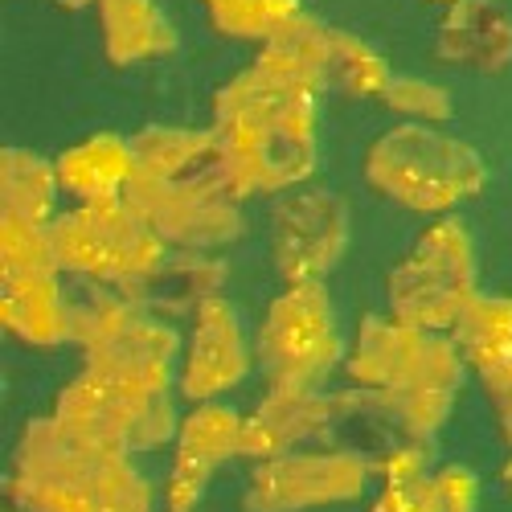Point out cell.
<instances>
[{"instance_id":"cell-1","label":"cell","mask_w":512,"mask_h":512,"mask_svg":"<svg viewBox=\"0 0 512 512\" xmlns=\"http://www.w3.org/2000/svg\"><path fill=\"white\" fill-rule=\"evenodd\" d=\"M136 168L127 205L160 234L185 246H213L242 230L234 209V181L213 132L152 127L132 140Z\"/></svg>"},{"instance_id":"cell-2","label":"cell","mask_w":512,"mask_h":512,"mask_svg":"<svg viewBox=\"0 0 512 512\" xmlns=\"http://www.w3.org/2000/svg\"><path fill=\"white\" fill-rule=\"evenodd\" d=\"M312 99L316 91L250 66L213 103V136L222 144L238 197L287 189L312 168Z\"/></svg>"},{"instance_id":"cell-3","label":"cell","mask_w":512,"mask_h":512,"mask_svg":"<svg viewBox=\"0 0 512 512\" xmlns=\"http://www.w3.org/2000/svg\"><path fill=\"white\" fill-rule=\"evenodd\" d=\"M365 177L410 209H447L484 185V164L467 144L410 123L369 148Z\"/></svg>"},{"instance_id":"cell-4","label":"cell","mask_w":512,"mask_h":512,"mask_svg":"<svg viewBox=\"0 0 512 512\" xmlns=\"http://www.w3.org/2000/svg\"><path fill=\"white\" fill-rule=\"evenodd\" d=\"M394 316L414 328H455L472 295V246L455 222L426 230L390 279Z\"/></svg>"},{"instance_id":"cell-5","label":"cell","mask_w":512,"mask_h":512,"mask_svg":"<svg viewBox=\"0 0 512 512\" xmlns=\"http://www.w3.org/2000/svg\"><path fill=\"white\" fill-rule=\"evenodd\" d=\"M58 263L99 279H144L160 267V234L127 201L82 205L54 230Z\"/></svg>"},{"instance_id":"cell-6","label":"cell","mask_w":512,"mask_h":512,"mask_svg":"<svg viewBox=\"0 0 512 512\" xmlns=\"http://www.w3.org/2000/svg\"><path fill=\"white\" fill-rule=\"evenodd\" d=\"M336 357L320 283H295L263 324V365L283 390H304Z\"/></svg>"},{"instance_id":"cell-7","label":"cell","mask_w":512,"mask_h":512,"mask_svg":"<svg viewBox=\"0 0 512 512\" xmlns=\"http://www.w3.org/2000/svg\"><path fill=\"white\" fill-rule=\"evenodd\" d=\"M345 246V205L324 193H295L275 213V254L291 283H316Z\"/></svg>"},{"instance_id":"cell-8","label":"cell","mask_w":512,"mask_h":512,"mask_svg":"<svg viewBox=\"0 0 512 512\" xmlns=\"http://www.w3.org/2000/svg\"><path fill=\"white\" fill-rule=\"evenodd\" d=\"M435 58L496 74L512 62V17L496 0H455L435 33Z\"/></svg>"},{"instance_id":"cell-9","label":"cell","mask_w":512,"mask_h":512,"mask_svg":"<svg viewBox=\"0 0 512 512\" xmlns=\"http://www.w3.org/2000/svg\"><path fill=\"white\" fill-rule=\"evenodd\" d=\"M455 336L467 361L484 373V386L512 439V300H472L455 324Z\"/></svg>"},{"instance_id":"cell-10","label":"cell","mask_w":512,"mask_h":512,"mask_svg":"<svg viewBox=\"0 0 512 512\" xmlns=\"http://www.w3.org/2000/svg\"><path fill=\"white\" fill-rule=\"evenodd\" d=\"M103 50L115 66L152 62L177 50V29L156 0H99Z\"/></svg>"},{"instance_id":"cell-11","label":"cell","mask_w":512,"mask_h":512,"mask_svg":"<svg viewBox=\"0 0 512 512\" xmlns=\"http://www.w3.org/2000/svg\"><path fill=\"white\" fill-rule=\"evenodd\" d=\"M246 369L242 357V336L238 324L230 316V308L222 300H205L201 304V320H197V345L185 369V390L189 394H213L226 390L230 381H238Z\"/></svg>"},{"instance_id":"cell-12","label":"cell","mask_w":512,"mask_h":512,"mask_svg":"<svg viewBox=\"0 0 512 512\" xmlns=\"http://www.w3.org/2000/svg\"><path fill=\"white\" fill-rule=\"evenodd\" d=\"M132 168H136L132 144H123L119 136H95L62 156L58 181L66 189H74L87 205H103V201H119V193H127Z\"/></svg>"},{"instance_id":"cell-13","label":"cell","mask_w":512,"mask_h":512,"mask_svg":"<svg viewBox=\"0 0 512 512\" xmlns=\"http://www.w3.org/2000/svg\"><path fill=\"white\" fill-rule=\"evenodd\" d=\"M328 41L332 29L308 13L291 17L275 37L263 41V54L254 66H263L287 82H300L308 91L328 87Z\"/></svg>"},{"instance_id":"cell-14","label":"cell","mask_w":512,"mask_h":512,"mask_svg":"<svg viewBox=\"0 0 512 512\" xmlns=\"http://www.w3.org/2000/svg\"><path fill=\"white\" fill-rule=\"evenodd\" d=\"M5 324L41 345L62 340L70 332V316L58 300L54 275H5Z\"/></svg>"},{"instance_id":"cell-15","label":"cell","mask_w":512,"mask_h":512,"mask_svg":"<svg viewBox=\"0 0 512 512\" xmlns=\"http://www.w3.org/2000/svg\"><path fill=\"white\" fill-rule=\"evenodd\" d=\"M390 66L377 50H369L361 37L345 33V29H332V41H328V87L345 91L353 99H365V95H386L390 87Z\"/></svg>"},{"instance_id":"cell-16","label":"cell","mask_w":512,"mask_h":512,"mask_svg":"<svg viewBox=\"0 0 512 512\" xmlns=\"http://www.w3.org/2000/svg\"><path fill=\"white\" fill-rule=\"evenodd\" d=\"M213 29L242 41H267L291 17H300V0H201Z\"/></svg>"},{"instance_id":"cell-17","label":"cell","mask_w":512,"mask_h":512,"mask_svg":"<svg viewBox=\"0 0 512 512\" xmlns=\"http://www.w3.org/2000/svg\"><path fill=\"white\" fill-rule=\"evenodd\" d=\"M54 201V173L29 152H5V218L41 226Z\"/></svg>"},{"instance_id":"cell-18","label":"cell","mask_w":512,"mask_h":512,"mask_svg":"<svg viewBox=\"0 0 512 512\" xmlns=\"http://www.w3.org/2000/svg\"><path fill=\"white\" fill-rule=\"evenodd\" d=\"M386 99L394 111L410 115V119H422V123H443L451 119V99L443 87H435V82L426 78H390L386 87Z\"/></svg>"},{"instance_id":"cell-19","label":"cell","mask_w":512,"mask_h":512,"mask_svg":"<svg viewBox=\"0 0 512 512\" xmlns=\"http://www.w3.org/2000/svg\"><path fill=\"white\" fill-rule=\"evenodd\" d=\"M62 9H87V5H99V0H54Z\"/></svg>"},{"instance_id":"cell-20","label":"cell","mask_w":512,"mask_h":512,"mask_svg":"<svg viewBox=\"0 0 512 512\" xmlns=\"http://www.w3.org/2000/svg\"><path fill=\"white\" fill-rule=\"evenodd\" d=\"M443 5H455V0H443Z\"/></svg>"},{"instance_id":"cell-21","label":"cell","mask_w":512,"mask_h":512,"mask_svg":"<svg viewBox=\"0 0 512 512\" xmlns=\"http://www.w3.org/2000/svg\"><path fill=\"white\" fill-rule=\"evenodd\" d=\"M508 476H512V472H508Z\"/></svg>"}]
</instances>
